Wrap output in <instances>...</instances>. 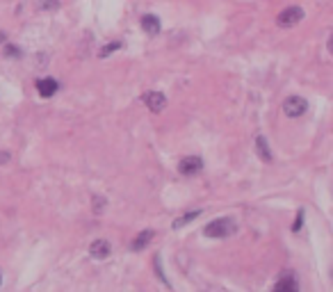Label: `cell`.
<instances>
[{
  "mask_svg": "<svg viewBox=\"0 0 333 292\" xmlns=\"http://www.w3.org/2000/svg\"><path fill=\"white\" fill-rule=\"evenodd\" d=\"M235 228H238V224H235L231 217H219L203 228V235L205 238H212V240H224V238H231V235H233Z\"/></svg>",
  "mask_w": 333,
  "mask_h": 292,
  "instance_id": "cell-1",
  "label": "cell"
},
{
  "mask_svg": "<svg viewBox=\"0 0 333 292\" xmlns=\"http://www.w3.org/2000/svg\"><path fill=\"white\" fill-rule=\"evenodd\" d=\"M306 110H308V101L303 99V96H288V99L283 101L285 117H292V119H297V117L306 114Z\"/></svg>",
  "mask_w": 333,
  "mask_h": 292,
  "instance_id": "cell-2",
  "label": "cell"
},
{
  "mask_svg": "<svg viewBox=\"0 0 333 292\" xmlns=\"http://www.w3.org/2000/svg\"><path fill=\"white\" fill-rule=\"evenodd\" d=\"M301 19H303V10H301V7H288V10H283L279 14L276 23H279V28H294Z\"/></svg>",
  "mask_w": 333,
  "mask_h": 292,
  "instance_id": "cell-3",
  "label": "cell"
},
{
  "mask_svg": "<svg viewBox=\"0 0 333 292\" xmlns=\"http://www.w3.org/2000/svg\"><path fill=\"white\" fill-rule=\"evenodd\" d=\"M201 169H203V160H201L199 155L183 158L178 164V171L183 173V176H196V173H201Z\"/></svg>",
  "mask_w": 333,
  "mask_h": 292,
  "instance_id": "cell-4",
  "label": "cell"
},
{
  "mask_svg": "<svg viewBox=\"0 0 333 292\" xmlns=\"http://www.w3.org/2000/svg\"><path fill=\"white\" fill-rule=\"evenodd\" d=\"M142 101H144V105L151 110V112H162L164 105H167V96H164L162 91H146V94L142 96Z\"/></svg>",
  "mask_w": 333,
  "mask_h": 292,
  "instance_id": "cell-5",
  "label": "cell"
},
{
  "mask_svg": "<svg viewBox=\"0 0 333 292\" xmlns=\"http://www.w3.org/2000/svg\"><path fill=\"white\" fill-rule=\"evenodd\" d=\"M37 91L41 99H50V96H55V91H60V84L55 78H41L37 80Z\"/></svg>",
  "mask_w": 333,
  "mask_h": 292,
  "instance_id": "cell-6",
  "label": "cell"
},
{
  "mask_svg": "<svg viewBox=\"0 0 333 292\" xmlns=\"http://www.w3.org/2000/svg\"><path fill=\"white\" fill-rule=\"evenodd\" d=\"M142 30H144L146 35H151V37L160 35V30H162L160 19H158V16H153V14H144V16H142Z\"/></svg>",
  "mask_w": 333,
  "mask_h": 292,
  "instance_id": "cell-7",
  "label": "cell"
},
{
  "mask_svg": "<svg viewBox=\"0 0 333 292\" xmlns=\"http://www.w3.org/2000/svg\"><path fill=\"white\" fill-rule=\"evenodd\" d=\"M109 251H112V247H109L107 240H96V242H91V247H89V256L91 258H98V260L107 258Z\"/></svg>",
  "mask_w": 333,
  "mask_h": 292,
  "instance_id": "cell-8",
  "label": "cell"
},
{
  "mask_svg": "<svg viewBox=\"0 0 333 292\" xmlns=\"http://www.w3.org/2000/svg\"><path fill=\"white\" fill-rule=\"evenodd\" d=\"M153 238H155V233H153V231H142L140 235H137V238L133 240L130 249H133V251H144V249L151 244V240H153Z\"/></svg>",
  "mask_w": 333,
  "mask_h": 292,
  "instance_id": "cell-9",
  "label": "cell"
},
{
  "mask_svg": "<svg viewBox=\"0 0 333 292\" xmlns=\"http://www.w3.org/2000/svg\"><path fill=\"white\" fill-rule=\"evenodd\" d=\"M274 292H299V285L292 278V274L288 272L279 283H276V285H274Z\"/></svg>",
  "mask_w": 333,
  "mask_h": 292,
  "instance_id": "cell-10",
  "label": "cell"
},
{
  "mask_svg": "<svg viewBox=\"0 0 333 292\" xmlns=\"http://www.w3.org/2000/svg\"><path fill=\"white\" fill-rule=\"evenodd\" d=\"M256 151H258L260 160H265V162H272V151H269V144L265 137H258L256 139Z\"/></svg>",
  "mask_w": 333,
  "mask_h": 292,
  "instance_id": "cell-11",
  "label": "cell"
},
{
  "mask_svg": "<svg viewBox=\"0 0 333 292\" xmlns=\"http://www.w3.org/2000/svg\"><path fill=\"white\" fill-rule=\"evenodd\" d=\"M199 215H201V210H192V213L183 215V217H178V219H176V222H174V228H183L185 224H189V222H192V219H196V217H199Z\"/></svg>",
  "mask_w": 333,
  "mask_h": 292,
  "instance_id": "cell-12",
  "label": "cell"
},
{
  "mask_svg": "<svg viewBox=\"0 0 333 292\" xmlns=\"http://www.w3.org/2000/svg\"><path fill=\"white\" fill-rule=\"evenodd\" d=\"M119 48H121V41H109L107 46H103V48H100V57H109V55L117 53Z\"/></svg>",
  "mask_w": 333,
  "mask_h": 292,
  "instance_id": "cell-13",
  "label": "cell"
},
{
  "mask_svg": "<svg viewBox=\"0 0 333 292\" xmlns=\"http://www.w3.org/2000/svg\"><path fill=\"white\" fill-rule=\"evenodd\" d=\"M39 10H41V12H55V10H60V0H41V3H39Z\"/></svg>",
  "mask_w": 333,
  "mask_h": 292,
  "instance_id": "cell-14",
  "label": "cell"
},
{
  "mask_svg": "<svg viewBox=\"0 0 333 292\" xmlns=\"http://www.w3.org/2000/svg\"><path fill=\"white\" fill-rule=\"evenodd\" d=\"M3 53H5L7 57H12V60H14V57H19V55H21V48H19V46H12V44H7Z\"/></svg>",
  "mask_w": 333,
  "mask_h": 292,
  "instance_id": "cell-15",
  "label": "cell"
},
{
  "mask_svg": "<svg viewBox=\"0 0 333 292\" xmlns=\"http://www.w3.org/2000/svg\"><path fill=\"white\" fill-rule=\"evenodd\" d=\"M153 265H155V272H158L160 281H162V283H167V285H169V281H167V276H164V272H162V265H160V256H155V258H153Z\"/></svg>",
  "mask_w": 333,
  "mask_h": 292,
  "instance_id": "cell-16",
  "label": "cell"
},
{
  "mask_svg": "<svg viewBox=\"0 0 333 292\" xmlns=\"http://www.w3.org/2000/svg\"><path fill=\"white\" fill-rule=\"evenodd\" d=\"M103 208H105V199L103 197H94V210H96V213H103Z\"/></svg>",
  "mask_w": 333,
  "mask_h": 292,
  "instance_id": "cell-17",
  "label": "cell"
},
{
  "mask_svg": "<svg viewBox=\"0 0 333 292\" xmlns=\"http://www.w3.org/2000/svg\"><path fill=\"white\" fill-rule=\"evenodd\" d=\"M301 224H303V210H301V213H299V217H297V222H294V224H292V231H294V233H297V231H299V228H301Z\"/></svg>",
  "mask_w": 333,
  "mask_h": 292,
  "instance_id": "cell-18",
  "label": "cell"
},
{
  "mask_svg": "<svg viewBox=\"0 0 333 292\" xmlns=\"http://www.w3.org/2000/svg\"><path fill=\"white\" fill-rule=\"evenodd\" d=\"M3 41H5V35H3V32H0V44H3Z\"/></svg>",
  "mask_w": 333,
  "mask_h": 292,
  "instance_id": "cell-19",
  "label": "cell"
},
{
  "mask_svg": "<svg viewBox=\"0 0 333 292\" xmlns=\"http://www.w3.org/2000/svg\"><path fill=\"white\" fill-rule=\"evenodd\" d=\"M0 283H3V274H0Z\"/></svg>",
  "mask_w": 333,
  "mask_h": 292,
  "instance_id": "cell-20",
  "label": "cell"
}]
</instances>
